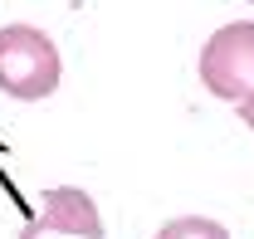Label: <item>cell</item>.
Listing matches in <instances>:
<instances>
[{
    "label": "cell",
    "mask_w": 254,
    "mask_h": 239,
    "mask_svg": "<svg viewBox=\"0 0 254 239\" xmlns=\"http://www.w3.org/2000/svg\"><path fill=\"white\" fill-rule=\"evenodd\" d=\"M250 5H254V0H250Z\"/></svg>",
    "instance_id": "8992f818"
},
{
    "label": "cell",
    "mask_w": 254,
    "mask_h": 239,
    "mask_svg": "<svg viewBox=\"0 0 254 239\" xmlns=\"http://www.w3.org/2000/svg\"><path fill=\"white\" fill-rule=\"evenodd\" d=\"M59 88V49L34 25H5L0 30V93L10 98H49Z\"/></svg>",
    "instance_id": "6da1fadb"
},
{
    "label": "cell",
    "mask_w": 254,
    "mask_h": 239,
    "mask_svg": "<svg viewBox=\"0 0 254 239\" xmlns=\"http://www.w3.org/2000/svg\"><path fill=\"white\" fill-rule=\"evenodd\" d=\"M240 118H245V127L254 132V88L245 93V98H240Z\"/></svg>",
    "instance_id": "5b68a950"
},
{
    "label": "cell",
    "mask_w": 254,
    "mask_h": 239,
    "mask_svg": "<svg viewBox=\"0 0 254 239\" xmlns=\"http://www.w3.org/2000/svg\"><path fill=\"white\" fill-rule=\"evenodd\" d=\"M200 78L220 103H240L254 88V25L235 20L205 39L200 49Z\"/></svg>",
    "instance_id": "7a4b0ae2"
},
{
    "label": "cell",
    "mask_w": 254,
    "mask_h": 239,
    "mask_svg": "<svg viewBox=\"0 0 254 239\" xmlns=\"http://www.w3.org/2000/svg\"><path fill=\"white\" fill-rule=\"evenodd\" d=\"M44 235H78V239H103V220H98L93 195H83L78 185H54L44 190V215L25 239H44Z\"/></svg>",
    "instance_id": "3957f363"
},
{
    "label": "cell",
    "mask_w": 254,
    "mask_h": 239,
    "mask_svg": "<svg viewBox=\"0 0 254 239\" xmlns=\"http://www.w3.org/2000/svg\"><path fill=\"white\" fill-rule=\"evenodd\" d=\"M157 239H230V235H225V225L205 220V215H181V220H166Z\"/></svg>",
    "instance_id": "277c9868"
}]
</instances>
